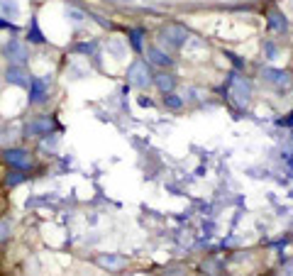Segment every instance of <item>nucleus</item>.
Returning a JSON list of instances; mask_svg holds the SVG:
<instances>
[{
    "label": "nucleus",
    "instance_id": "nucleus-1",
    "mask_svg": "<svg viewBox=\"0 0 293 276\" xmlns=\"http://www.w3.org/2000/svg\"><path fill=\"white\" fill-rule=\"evenodd\" d=\"M5 159L10 162L13 166H20V169H25V166H30V157L25 154V152H20V149H13V152H5Z\"/></svg>",
    "mask_w": 293,
    "mask_h": 276
},
{
    "label": "nucleus",
    "instance_id": "nucleus-2",
    "mask_svg": "<svg viewBox=\"0 0 293 276\" xmlns=\"http://www.w3.org/2000/svg\"><path fill=\"white\" fill-rule=\"evenodd\" d=\"M139 71H142V64H134L132 71H129V76L134 78L137 86H146V83H149V71H146V69H144V74H139Z\"/></svg>",
    "mask_w": 293,
    "mask_h": 276
},
{
    "label": "nucleus",
    "instance_id": "nucleus-3",
    "mask_svg": "<svg viewBox=\"0 0 293 276\" xmlns=\"http://www.w3.org/2000/svg\"><path fill=\"white\" fill-rule=\"evenodd\" d=\"M32 100H44V88H42V83H39V81L32 83Z\"/></svg>",
    "mask_w": 293,
    "mask_h": 276
},
{
    "label": "nucleus",
    "instance_id": "nucleus-4",
    "mask_svg": "<svg viewBox=\"0 0 293 276\" xmlns=\"http://www.w3.org/2000/svg\"><path fill=\"white\" fill-rule=\"evenodd\" d=\"M100 264H103V266H108V269H117V266H122L125 261H122V259H112V257H108V259H100Z\"/></svg>",
    "mask_w": 293,
    "mask_h": 276
},
{
    "label": "nucleus",
    "instance_id": "nucleus-5",
    "mask_svg": "<svg viewBox=\"0 0 293 276\" xmlns=\"http://www.w3.org/2000/svg\"><path fill=\"white\" fill-rule=\"evenodd\" d=\"M159 86H162V88H164V91H169V88H171V86H174V81H171V78H169V76H159Z\"/></svg>",
    "mask_w": 293,
    "mask_h": 276
},
{
    "label": "nucleus",
    "instance_id": "nucleus-6",
    "mask_svg": "<svg viewBox=\"0 0 293 276\" xmlns=\"http://www.w3.org/2000/svg\"><path fill=\"white\" fill-rule=\"evenodd\" d=\"M149 54L154 56V61H157V64H166V61H169V59H166L164 54H159V52H149Z\"/></svg>",
    "mask_w": 293,
    "mask_h": 276
},
{
    "label": "nucleus",
    "instance_id": "nucleus-7",
    "mask_svg": "<svg viewBox=\"0 0 293 276\" xmlns=\"http://www.w3.org/2000/svg\"><path fill=\"white\" fill-rule=\"evenodd\" d=\"M283 271H286L283 276H293V261H286V264H283Z\"/></svg>",
    "mask_w": 293,
    "mask_h": 276
}]
</instances>
